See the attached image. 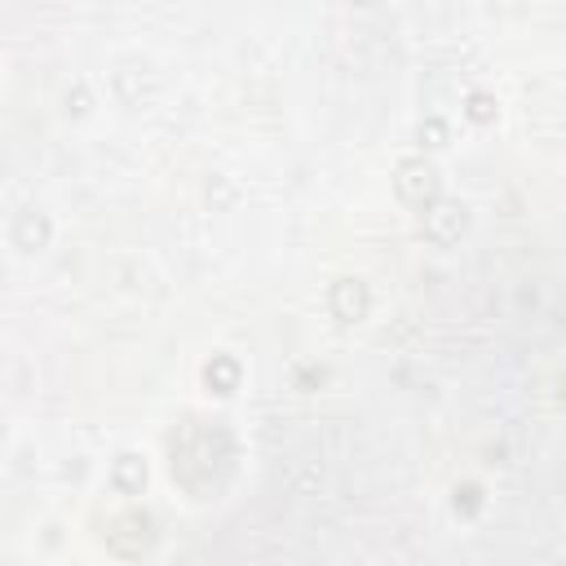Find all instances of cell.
<instances>
[{"label": "cell", "mask_w": 566, "mask_h": 566, "mask_svg": "<svg viewBox=\"0 0 566 566\" xmlns=\"http://www.w3.org/2000/svg\"><path fill=\"white\" fill-rule=\"evenodd\" d=\"M172 482H181L195 500H217L234 473V438L221 420H186L168 438Z\"/></svg>", "instance_id": "1"}]
</instances>
